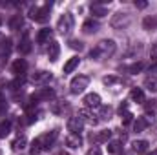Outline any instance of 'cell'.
<instances>
[{"mask_svg":"<svg viewBox=\"0 0 157 155\" xmlns=\"http://www.w3.org/2000/svg\"><path fill=\"white\" fill-rule=\"evenodd\" d=\"M9 131H11V122H2L0 124V139H6L7 135H9Z\"/></svg>","mask_w":157,"mask_h":155,"instance_id":"83f0119b","label":"cell"},{"mask_svg":"<svg viewBox=\"0 0 157 155\" xmlns=\"http://www.w3.org/2000/svg\"><path fill=\"white\" fill-rule=\"evenodd\" d=\"M115 53V42L113 40H101L91 51H90V57L95 59V60H104L108 57H112Z\"/></svg>","mask_w":157,"mask_h":155,"instance_id":"7a4b0ae2","label":"cell"},{"mask_svg":"<svg viewBox=\"0 0 157 155\" xmlns=\"http://www.w3.org/2000/svg\"><path fill=\"white\" fill-rule=\"evenodd\" d=\"M102 82H104L106 86H112V84L119 82V78H117V77H104V78H102Z\"/></svg>","mask_w":157,"mask_h":155,"instance_id":"836d02e7","label":"cell"},{"mask_svg":"<svg viewBox=\"0 0 157 155\" xmlns=\"http://www.w3.org/2000/svg\"><path fill=\"white\" fill-rule=\"evenodd\" d=\"M49 7L51 4H46L42 7H31L29 9V18H33L35 22H46L49 17Z\"/></svg>","mask_w":157,"mask_h":155,"instance_id":"3957f363","label":"cell"},{"mask_svg":"<svg viewBox=\"0 0 157 155\" xmlns=\"http://www.w3.org/2000/svg\"><path fill=\"white\" fill-rule=\"evenodd\" d=\"M62 106H64V102H60V104H57V102H53V106H51V110L55 112V113H60L62 112ZM66 108V106H64Z\"/></svg>","mask_w":157,"mask_h":155,"instance_id":"d590c367","label":"cell"},{"mask_svg":"<svg viewBox=\"0 0 157 155\" xmlns=\"http://www.w3.org/2000/svg\"><path fill=\"white\" fill-rule=\"evenodd\" d=\"M88 84H90V78L86 77V75H78L71 80V84H70V88H71V93L73 95H78V93H82L86 88H88Z\"/></svg>","mask_w":157,"mask_h":155,"instance_id":"5b68a950","label":"cell"},{"mask_svg":"<svg viewBox=\"0 0 157 155\" xmlns=\"http://www.w3.org/2000/svg\"><path fill=\"white\" fill-rule=\"evenodd\" d=\"M59 155H70V153H68V152H60Z\"/></svg>","mask_w":157,"mask_h":155,"instance_id":"b9f144b4","label":"cell"},{"mask_svg":"<svg viewBox=\"0 0 157 155\" xmlns=\"http://www.w3.org/2000/svg\"><path fill=\"white\" fill-rule=\"evenodd\" d=\"M112 137V131L110 130H102L99 135H95V142H108Z\"/></svg>","mask_w":157,"mask_h":155,"instance_id":"603a6c76","label":"cell"},{"mask_svg":"<svg viewBox=\"0 0 157 155\" xmlns=\"http://www.w3.org/2000/svg\"><path fill=\"white\" fill-rule=\"evenodd\" d=\"M18 51H20V53H29V51H31V42H29L28 33H24V37H22V40H20V44H18Z\"/></svg>","mask_w":157,"mask_h":155,"instance_id":"2e32d148","label":"cell"},{"mask_svg":"<svg viewBox=\"0 0 157 155\" xmlns=\"http://www.w3.org/2000/svg\"><path fill=\"white\" fill-rule=\"evenodd\" d=\"M31 80L35 84H48L51 80V73L49 71H37V73L31 75Z\"/></svg>","mask_w":157,"mask_h":155,"instance_id":"30bf717a","label":"cell"},{"mask_svg":"<svg viewBox=\"0 0 157 155\" xmlns=\"http://www.w3.org/2000/svg\"><path fill=\"white\" fill-rule=\"evenodd\" d=\"M20 26H22V17L20 15H15L9 20V29H20Z\"/></svg>","mask_w":157,"mask_h":155,"instance_id":"d4e9b609","label":"cell"},{"mask_svg":"<svg viewBox=\"0 0 157 155\" xmlns=\"http://www.w3.org/2000/svg\"><path fill=\"white\" fill-rule=\"evenodd\" d=\"M0 108H4V95L0 93Z\"/></svg>","mask_w":157,"mask_h":155,"instance_id":"60d3db41","label":"cell"},{"mask_svg":"<svg viewBox=\"0 0 157 155\" xmlns=\"http://www.w3.org/2000/svg\"><path fill=\"white\" fill-rule=\"evenodd\" d=\"M132 146H133V150H135V152H139V153H141V152H146V150H148V141H135Z\"/></svg>","mask_w":157,"mask_h":155,"instance_id":"4316f807","label":"cell"},{"mask_svg":"<svg viewBox=\"0 0 157 155\" xmlns=\"http://www.w3.org/2000/svg\"><path fill=\"white\" fill-rule=\"evenodd\" d=\"M77 117L82 120V122H88V124H91V126H93V124H97V119H95V115H93V113H90L88 110H80Z\"/></svg>","mask_w":157,"mask_h":155,"instance_id":"5bb4252c","label":"cell"},{"mask_svg":"<svg viewBox=\"0 0 157 155\" xmlns=\"http://www.w3.org/2000/svg\"><path fill=\"white\" fill-rule=\"evenodd\" d=\"M78 62H80V59H78V57H71V59L64 64V73H71V71L78 66Z\"/></svg>","mask_w":157,"mask_h":155,"instance_id":"ac0fdd59","label":"cell"},{"mask_svg":"<svg viewBox=\"0 0 157 155\" xmlns=\"http://www.w3.org/2000/svg\"><path fill=\"white\" fill-rule=\"evenodd\" d=\"M66 144H68L70 148H80V144H82V139H80V135L70 133V135L66 137Z\"/></svg>","mask_w":157,"mask_h":155,"instance_id":"9a60e30c","label":"cell"},{"mask_svg":"<svg viewBox=\"0 0 157 155\" xmlns=\"http://www.w3.org/2000/svg\"><path fill=\"white\" fill-rule=\"evenodd\" d=\"M57 29H59L62 35H70V31L73 29V17H71L70 13H64V15L59 18Z\"/></svg>","mask_w":157,"mask_h":155,"instance_id":"277c9868","label":"cell"},{"mask_svg":"<svg viewBox=\"0 0 157 155\" xmlns=\"http://www.w3.org/2000/svg\"><path fill=\"white\" fill-rule=\"evenodd\" d=\"M126 24H130V15H128V13H117V15L113 17V20H112V26H113V28L126 26Z\"/></svg>","mask_w":157,"mask_h":155,"instance_id":"7c38bea8","label":"cell"},{"mask_svg":"<svg viewBox=\"0 0 157 155\" xmlns=\"http://www.w3.org/2000/svg\"><path fill=\"white\" fill-rule=\"evenodd\" d=\"M49 39H51V29H48V28L40 29L39 33H37V42L39 44H44V42H48Z\"/></svg>","mask_w":157,"mask_h":155,"instance_id":"ffe728a7","label":"cell"},{"mask_svg":"<svg viewBox=\"0 0 157 155\" xmlns=\"http://www.w3.org/2000/svg\"><path fill=\"white\" fill-rule=\"evenodd\" d=\"M55 97V91L51 89V88H42L40 91H37V93H33L31 95V102H37V100H49V99H53Z\"/></svg>","mask_w":157,"mask_h":155,"instance_id":"8992f818","label":"cell"},{"mask_svg":"<svg viewBox=\"0 0 157 155\" xmlns=\"http://www.w3.org/2000/svg\"><path fill=\"white\" fill-rule=\"evenodd\" d=\"M152 59H155V60H157V44L152 47Z\"/></svg>","mask_w":157,"mask_h":155,"instance_id":"ab89813d","label":"cell"},{"mask_svg":"<svg viewBox=\"0 0 157 155\" xmlns=\"http://www.w3.org/2000/svg\"><path fill=\"white\" fill-rule=\"evenodd\" d=\"M135 6H137L139 9H144V7H146L148 4H146V2H135Z\"/></svg>","mask_w":157,"mask_h":155,"instance_id":"f35d334b","label":"cell"},{"mask_svg":"<svg viewBox=\"0 0 157 155\" xmlns=\"http://www.w3.org/2000/svg\"><path fill=\"white\" fill-rule=\"evenodd\" d=\"M11 70H13V73H15L17 77H24V73L28 71V62H26L24 59H18V60L13 62Z\"/></svg>","mask_w":157,"mask_h":155,"instance_id":"52a82bcc","label":"cell"},{"mask_svg":"<svg viewBox=\"0 0 157 155\" xmlns=\"http://www.w3.org/2000/svg\"><path fill=\"white\" fill-rule=\"evenodd\" d=\"M57 137H59V131H57V130H53V131H49V133H44V135L37 137V139L31 142L29 153L31 155H39L40 152H44V150H49Z\"/></svg>","mask_w":157,"mask_h":155,"instance_id":"6da1fadb","label":"cell"},{"mask_svg":"<svg viewBox=\"0 0 157 155\" xmlns=\"http://www.w3.org/2000/svg\"><path fill=\"white\" fill-rule=\"evenodd\" d=\"M132 99H133L135 102H141V104L146 102V100H144V91H143L141 88H133V89H132Z\"/></svg>","mask_w":157,"mask_h":155,"instance_id":"44dd1931","label":"cell"},{"mask_svg":"<svg viewBox=\"0 0 157 155\" xmlns=\"http://www.w3.org/2000/svg\"><path fill=\"white\" fill-rule=\"evenodd\" d=\"M86 155H102V153H101V150H99L97 146H93L91 150H88V153H86Z\"/></svg>","mask_w":157,"mask_h":155,"instance_id":"74e56055","label":"cell"},{"mask_svg":"<svg viewBox=\"0 0 157 155\" xmlns=\"http://www.w3.org/2000/svg\"><path fill=\"white\" fill-rule=\"evenodd\" d=\"M26 144H28V139H26V137H18V139L13 142V150H15V152L24 150V148H26Z\"/></svg>","mask_w":157,"mask_h":155,"instance_id":"484cf974","label":"cell"},{"mask_svg":"<svg viewBox=\"0 0 157 155\" xmlns=\"http://www.w3.org/2000/svg\"><path fill=\"white\" fill-rule=\"evenodd\" d=\"M91 13L101 18V17H106L108 15V9L104 6H101V4H91Z\"/></svg>","mask_w":157,"mask_h":155,"instance_id":"d6986e66","label":"cell"},{"mask_svg":"<svg viewBox=\"0 0 157 155\" xmlns=\"http://www.w3.org/2000/svg\"><path fill=\"white\" fill-rule=\"evenodd\" d=\"M84 106L86 108H99L101 106V95L99 93H88L84 97Z\"/></svg>","mask_w":157,"mask_h":155,"instance_id":"ba28073f","label":"cell"},{"mask_svg":"<svg viewBox=\"0 0 157 155\" xmlns=\"http://www.w3.org/2000/svg\"><path fill=\"white\" fill-rule=\"evenodd\" d=\"M97 29H99V22H95V20H86L82 24V31L84 33H95Z\"/></svg>","mask_w":157,"mask_h":155,"instance_id":"e0dca14e","label":"cell"},{"mask_svg":"<svg viewBox=\"0 0 157 155\" xmlns=\"http://www.w3.org/2000/svg\"><path fill=\"white\" fill-rule=\"evenodd\" d=\"M59 53H60V46H59V42L57 40H51L49 42V47H48V57H49V60H57L59 59Z\"/></svg>","mask_w":157,"mask_h":155,"instance_id":"8fae6325","label":"cell"},{"mask_svg":"<svg viewBox=\"0 0 157 155\" xmlns=\"http://www.w3.org/2000/svg\"><path fill=\"white\" fill-rule=\"evenodd\" d=\"M144 88L152 93H157V77H148L144 80Z\"/></svg>","mask_w":157,"mask_h":155,"instance_id":"7402d4cb","label":"cell"},{"mask_svg":"<svg viewBox=\"0 0 157 155\" xmlns=\"http://www.w3.org/2000/svg\"><path fill=\"white\" fill-rule=\"evenodd\" d=\"M150 126V119H146V117H137V120L133 122V131H144L146 128Z\"/></svg>","mask_w":157,"mask_h":155,"instance_id":"4fadbf2b","label":"cell"},{"mask_svg":"<svg viewBox=\"0 0 157 155\" xmlns=\"http://www.w3.org/2000/svg\"><path fill=\"white\" fill-rule=\"evenodd\" d=\"M101 115H102V119H110V115H112V108H110V106H108V108L104 106V108L101 110Z\"/></svg>","mask_w":157,"mask_h":155,"instance_id":"e575fe53","label":"cell"},{"mask_svg":"<svg viewBox=\"0 0 157 155\" xmlns=\"http://www.w3.org/2000/svg\"><path fill=\"white\" fill-rule=\"evenodd\" d=\"M148 155H157V150H154V152H152V153H148Z\"/></svg>","mask_w":157,"mask_h":155,"instance_id":"7bdbcfd3","label":"cell"},{"mask_svg":"<svg viewBox=\"0 0 157 155\" xmlns=\"http://www.w3.org/2000/svg\"><path fill=\"white\" fill-rule=\"evenodd\" d=\"M82 126H84V122H82L78 117H71V119L68 120V130H70L71 133H75V135H78V133L82 131Z\"/></svg>","mask_w":157,"mask_h":155,"instance_id":"9c48e42d","label":"cell"},{"mask_svg":"<svg viewBox=\"0 0 157 155\" xmlns=\"http://www.w3.org/2000/svg\"><path fill=\"white\" fill-rule=\"evenodd\" d=\"M141 70H143V64H141V62L132 64V66H128V68H126V71H130V73H139Z\"/></svg>","mask_w":157,"mask_h":155,"instance_id":"f546056e","label":"cell"},{"mask_svg":"<svg viewBox=\"0 0 157 155\" xmlns=\"http://www.w3.org/2000/svg\"><path fill=\"white\" fill-rule=\"evenodd\" d=\"M70 47H73V49H78V51H80V49H82V42H78V40H71V42H70Z\"/></svg>","mask_w":157,"mask_h":155,"instance_id":"8d00e7d4","label":"cell"},{"mask_svg":"<svg viewBox=\"0 0 157 155\" xmlns=\"http://www.w3.org/2000/svg\"><path fill=\"white\" fill-rule=\"evenodd\" d=\"M121 117H122V124H130V122H132V117H133V115L126 110V112H122V113H121Z\"/></svg>","mask_w":157,"mask_h":155,"instance_id":"4dcf8cb0","label":"cell"},{"mask_svg":"<svg viewBox=\"0 0 157 155\" xmlns=\"http://www.w3.org/2000/svg\"><path fill=\"white\" fill-rule=\"evenodd\" d=\"M143 26H144V29H152V28H155V26H157V18L146 17V18H144V22H143Z\"/></svg>","mask_w":157,"mask_h":155,"instance_id":"f1b7e54d","label":"cell"},{"mask_svg":"<svg viewBox=\"0 0 157 155\" xmlns=\"http://www.w3.org/2000/svg\"><path fill=\"white\" fill-rule=\"evenodd\" d=\"M22 84H24V78H22V77H17L13 82H11V88H13V89H18V86H22Z\"/></svg>","mask_w":157,"mask_h":155,"instance_id":"d6a6232c","label":"cell"},{"mask_svg":"<svg viewBox=\"0 0 157 155\" xmlns=\"http://www.w3.org/2000/svg\"><path fill=\"white\" fill-rule=\"evenodd\" d=\"M117 152H119V142H115V141L110 142L108 144V153H117Z\"/></svg>","mask_w":157,"mask_h":155,"instance_id":"1f68e13d","label":"cell"},{"mask_svg":"<svg viewBox=\"0 0 157 155\" xmlns=\"http://www.w3.org/2000/svg\"><path fill=\"white\" fill-rule=\"evenodd\" d=\"M152 70H154V71H157V64H155V66H154V68H152Z\"/></svg>","mask_w":157,"mask_h":155,"instance_id":"ee69618b","label":"cell"},{"mask_svg":"<svg viewBox=\"0 0 157 155\" xmlns=\"http://www.w3.org/2000/svg\"><path fill=\"white\" fill-rule=\"evenodd\" d=\"M144 112L150 115H155L157 113V100H148V102H144Z\"/></svg>","mask_w":157,"mask_h":155,"instance_id":"cb8c5ba5","label":"cell"},{"mask_svg":"<svg viewBox=\"0 0 157 155\" xmlns=\"http://www.w3.org/2000/svg\"><path fill=\"white\" fill-rule=\"evenodd\" d=\"M2 112H4V108H0V115H2Z\"/></svg>","mask_w":157,"mask_h":155,"instance_id":"f6af8a7d","label":"cell"}]
</instances>
